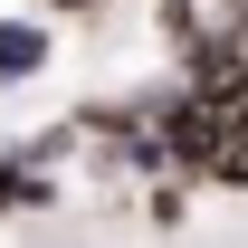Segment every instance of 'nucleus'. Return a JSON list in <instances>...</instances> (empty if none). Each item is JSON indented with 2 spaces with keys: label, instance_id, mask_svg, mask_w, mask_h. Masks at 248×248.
<instances>
[{
  "label": "nucleus",
  "instance_id": "f257e3e1",
  "mask_svg": "<svg viewBox=\"0 0 248 248\" xmlns=\"http://www.w3.org/2000/svg\"><path fill=\"white\" fill-rule=\"evenodd\" d=\"M48 58H58V29H48V19H10V10H0V86H29Z\"/></svg>",
  "mask_w": 248,
  "mask_h": 248
},
{
  "label": "nucleus",
  "instance_id": "f03ea898",
  "mask_svg": "<svg viewBox=\"0 0 248 248\" xmlns=\"http://www.w3.org/2000/svg\"><path fill=\"white\" fill-rule=\"evenodd\" d=\"M48 10H58V19H95L105 0H48Z\"/></svg>",
  "mask_w": 248,
  "mask_h": 248
}]
</instances>
